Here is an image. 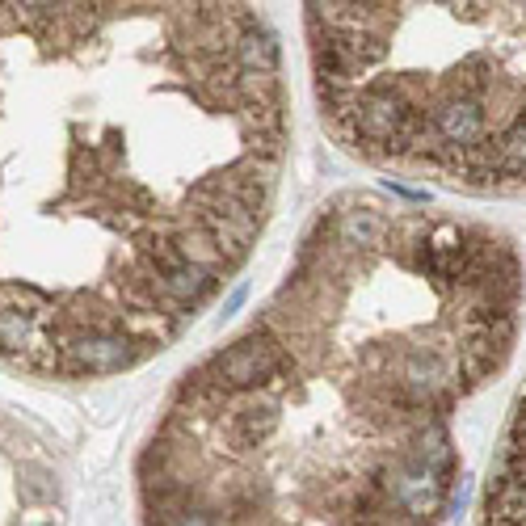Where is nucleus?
Masks as SVG:
<instances>
[{
	"label": "nucleus",
	"mask_w": 526,
	"mask_h": 526,
	"mask_svg": "<svg viewBox=\"0 0 526 526\" xmlns=\"http://www.w3.org/2000/svg\"><path fill=\"white\" fill-rule=\"evenodd\" d=\"M282 367H287L282 341L270 333V325H261L249 337H240L232 350L219 354L207 367V375L232 396V392H245V388H261V383H270Z\"/></svg>",
	"instance_id": "obj_1"
},
{
	"label": "nucleus",
	"mask_w": 526,
	"mask_h": 526,
	"mask_svg": "<svg viewBox=\"0 0 526 526\" xmlns=\"http://www.w3.org/2000/svg\"><path fill=\"white\" fill-rule=\"evenodd\" d=\"M383 489L392 493V501L413 522H430L442 505H447V472L421 468V463H413L409 455H404L396 468L383 476Z\"/></svg>",
	"instance_id": "obj_2"
},
{
	"label": "nucleus",
	"mask_w": 526,
	"mask_h": 526,
	"mask_svg": "<svg viewBox=\"0 0 526 526\" xmlns=\"http://www.w3.org/2000/svg\"><path fill=\"white\" fill-rule=\"evenodd\" d=\"M68 362H72V371H97V375H110V371H123L131 367V362L144 354L148 346L144 341H135L127 333H80L68 341Z\"/></svg>",
	"instance_id": "obj_3"
},
{
	"label": "nucleus",
	"mask_w": 526,
	"mask_h": 526,
	"mask_svg": "<svg viewBox=\"0 0 526 526\" xmlns=\"http://www.w3.org/2000/svg\"><path fill=\"white\" fill-rule=\"evenodd\" d=\"M400 379H404V392L434 400V396H442L459 379V367L447 354L426 350V346H413L409 354H404V362H400Z\"/></svg>",
	"instance_id": "obj_4"
},
{
	"label": "nucleus",
	"mask_w": 526,
	"mask_h": 526,
	"mask_svg": "<svg viewBox=\"0 0 526 526\" xmlns=\"http://www.w3.org/2000/svg\"><path fill=\"white\" fill-rule=\"evenodd\" d=\"M434 131L442 139V148L468 152L484 139V110L476 97H455L434 114Z\"/></svg>",
	"instance_id": "obj_5"
},
{
	"label": "nucleus",
	"mask_w": 526,
	"mask_h": 526,
	"mask_svg": "<svg viewBox=\"0 0 526 526\" xmlns=\"http://www.w3.org/2000/svg\"><path fill=\"white\" fill-rule=\"evenodd\" d=\"M232 55H236V64L240 72H257V76H278V47H274V38L261 30L253 17H245V30L236 34V43H232Z\"/></svg>",
	"instance_id": "obj_6"
},
{
	"label": "nucleus",
	"mask_w": 526,
	"mask_h": 526,
	"mask_svg": "<svg viewBox=\"0 0 526 526\" xmlns=\"http://www.w3.org/2000/svg\"><path fill=\"white\" fill-rule=\"evenodd\" d=\"M160 291L186 308V303H198L202 295L215 291V270H202V266H194V261H177L173 270L160 274Z\"/></svg>",
	"instance_id": "obj_7"
},
{
	"label": "nucleus",
	"mask_w": 526,
	"mask_h": 526,
	"mask_svg": "<svg viewBox=\"0 0 526 526\" xmlns=\"http://www.w3.org/2000/svg\"><path fill=\"white\" fill-rule=\"evenodd\" d=\"M228 430H232V438L240 442V447H257V442H266L278 430V409L270 400H253V404H245V409L232 413Z\"/></svg>",
	"instance_id": "obj_8"
},
{
	"label": "nucleus",
	"mask_w": 526,
	"mask_h": 526,
	"mask_svg": "<svg viewBox=\"0 0 526 526\" xmlns=\"http://www.w3.org/2000/svg\"><path fill=\"white\" fill-rule=\"evenodd\" d=\"M34 316L22 303H0V354H26L34 341Z\"/></svg>",
	"instance_id": "obj_9"
},
{
	"label": "nucleus",
	"mask_w": 526,
	"mask_h": 526,
	"mask_svg": "<svg viewBox=\"0 0 526 526\" xmlns=\"http://www.w3.org/2000/svg\"><path fill=\"white\" fill-rule=\"evenodd\" d=\"M341 245H379L383 240V219H375L371 211H346L337 219Z\"/></svg>",
	"instance_id": "obj_10"
},
{
	"label": "nucleus",
	"mask_w": 526,
	"mask_h": 526,
	"mask_svg": "<svg viewBox=\"0 0 526 526\" xmlns=\"http://www.w3.org/2000/svg\"><path fill=\"white\" fill-rule=\"evenodd\" d=\"M26 497H30V501H47V497H55L51 476H34V480L26 484Z\"/></svg>",
	"instance_id": "obj_11"
},
{
	"label": "nucleus",
	"mask_w": 526,
	"mask_h": 526,
	"mask_svg": "<svg viewBox=\"0 0 526 526\" xmlns=\"http://www.w3.org/2000/svg\"><path fill=\"white\" fill-rule=\"evenodd\" d=\"M173 526H215V522H211L207 514H181Z\"/></svg>",
	"instance_id": "obj_12"
}]
</instances>
